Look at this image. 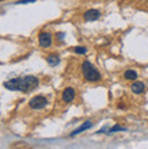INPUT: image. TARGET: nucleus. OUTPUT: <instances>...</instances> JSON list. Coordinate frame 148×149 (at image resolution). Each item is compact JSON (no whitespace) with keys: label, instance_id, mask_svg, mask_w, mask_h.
I'll use <instances>...</instances> for the list:
<instances>
[{"label":"nucleus","instance_id":"13","mask_svg":"<svg viewBox=\"0 0 148 149\" xmlns=\"http://www.w3.org/2000/svg\"><path fill=\"white\" fill-rule=\"evenodd\" d=\"M35 0H20L18 1V4H26V3H34Z\"/></svg>","mask_w":148,"mask_h":149},{"label":"nucleus","instance_id":"3","mask_svg":"<svg viewBox=\"0 0 148 149\" xmlns=\"http://www.w3.org/2000/svg\"><path fill=\"white\" fill-rule=\"evenodd\" d=\"M48 104V99L42 95H37L34 98L30 99V102H29V106L33 109V110H42L45 109Z\"/></svg>","mask_w":148,"mask_h":149},{"label":"nucleus","instance_id":"11","mask_svg":"<svg viewBox=\"0 0 148 149\" xmlns=\"http://www.w3.org/2000/svg\"><path fill=\"white\" fill-rule=\"evenodd\" d=\"M125 127H122V126H118V125H116V126H113V127H110L107 132L109 133H114V132H125Z\"/></svg>","mask_w":148,"mask_h":149},{"label":"nucleus","instance_id":"5","mask_svg":"<svg viewBox=\"0 0 148 149\" xmlns=\"http://www.w3.org/2000/svg\"><path fill=\"white\" fill-rule=\"evenodd\" d=\"M75 96H76V92H75V90L72 88V87H68V88H65V90L62 91V102L65 103H69L72 102L75 99Z\"/></svg>","mask_w":148,"mask_h":149},{"label":"nucleus","instance_id":"2","mask_svg":"<svg viewBox=\"0 0 148 149\" xmlns=\"http://www.w3.org/2000/svg\"><path fill=\"white\" fill-rule=\"evenodd\" d=\"M37 86H38V79L34 77V76H26V77L18 79V91L30 92Z\"/></svg>","mask_w":148,"mask_h":149},{"label":"nucleus","instance_id":"9","mask_svg":"<svg viewBox=\"0 0 148 149\" xmlns=\"http://www.w3.org/2000/svg\"><path fill=\"white\" fill-rule=\"evenodd\" d=\"M46 61H48V64H49V65L56 67V65L60 63V57L57 54H51V56H48V57H46Z\"/></svg>","mask_w":148,"mask_h":149},{"label":"nucleus","instance_id":"6","mask_svg":"<svg viewBox=\"0 0 148 149\" xmlns=\"http://www.w3.org/2000/svg\"><path fill=\"white\" fill-rule=\"evenodd\" d=\"M38 42L42 47H48L52 45V36L49 33H41L38 36Z\"/></svg>","mask_w":148,"mask_h":149},{"label":"nucleus","instance_id":"4","mask_svg":"<svg viewBox=\"0 0 148 149\" xmlns=\"http://www.w3.org/2000/svg\"><path fill=\"white\" fill-rule=\"evenodd\" d=\"M83 18L86 22H94V20H98L101 18V11L98 10H88L83 14Z\"/></svg>","mask_w":148,"mask_h":149},{"label":"nucleus","instance_id":"1","mask_svg":"<svg viewBox=\"0 0 148 149\" xmlns=\"http://www.w3.org/2000/svg\"><path fill=\"white\" fill-rule=\"evenodd\" d=\"M82 72L84 79L90 83H97L101 80V73L98 72V69H95V67L91 65L90 61H84L82 64Z\"/></svg>","mask_w":148,"mask_h":149},{"label":"nucleus","instance_id":"14","mask_svg":"<svg viewBox=\"0 0 148 149\" xmlns=\"http://www.w3.org/2000/svg\"><path fill=\"white\" fill-rule=\"evenodd\" d=\"M57 39H60V41H62V39H64V34H62V33H60V34H57Z\"/></svg>","mask_w":148,"mask_h":149},{"label":"nucleus","instance_id":"12","mask_svg":"<svg viewBox=\"0 0 148 149\" xmlns=\"http://www.w3.org/2000/svg\"><path fill=\"white\" fill-rule=\"evenodd\" d=\"M74 50H75V53H78V54H86V53H87V47H84V46H76Z\"/></svg>","mask_w":148,"mask_h":149},{"label":"nucleus","instance_id":"7","mask_svg":"<svg viewBox=\"0 0 148 149\" xmlns=\"http://www.w3.org/2000/svg\"><path fill=\"white\" fill-rule=\"evenodd\" d=\"M93 125H94V123L91 121H86L82 126H79L78 129L74 130V132L71 133V137H75V136H78L79 133H82V132H86V130H88L90 127H93Z\"/></svg>","mask_w":148,"mask_h":149},{"label":"nucleus","instance_id":"8","mask_svg":"<svg viewBox=\"0 0 148 149\" xmlns=\"http://www.w3.org/2000/svg\"><path fill=\"white\" fill-rule=\"evenodd\" d=\"M130 90H132L133 94H143L145 91V86H144V83H141V81H135L132 84V87H130Z\"/></svg>","mask_w":148,"mask_h":149},{"label":"nucleus","instance_id":"10","mask_svg":"<svg viewBox=\"0 0 148 149\" xmlns=\"http://www.w3.org/2000/svg\"><path fill=\"white\" fill-rule=\"evenodd\" d=\"M124 77L126 79V80H136L137 79V72L135 71V69H128V71H125Z\"/></svg>","mask_w":148,"mask_h":149}]
</instances>
